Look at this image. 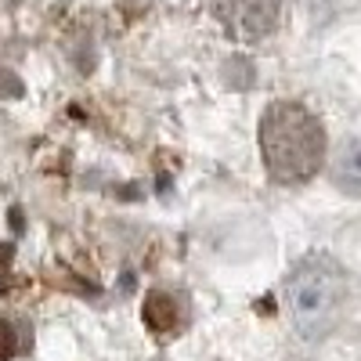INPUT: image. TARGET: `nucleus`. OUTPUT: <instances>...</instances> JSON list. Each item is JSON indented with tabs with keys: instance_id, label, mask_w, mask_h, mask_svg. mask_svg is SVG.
Returning a JSON list of instances; mask_svg holds the SVG:
<instances>
[{
	"instance_id": "1",
	"label": "nucleus",
	"mask_w": 361,
	"mask_h": 361,
	"mask_svg": "<svg viewBox=\"0 0 361 361\" xmlns=\"http://www.w3.org/2000/svg\"><path fill=\"white\" fill-rule=\"evenodd\" d=\"M267 177L279 185H304L325 163V127L296 102H271L257 127Z\"/></svg>"
},
{
	"instance_id": "3",
	"label": "nucleus",
	"mask_w": 361,
	"mask_h": 361,
	"mask_svg": "<svg viewBox=\"0 0 361 361\" xmlns=\"http://www.w3.org/2000/svg\"><path fill=\"white\" fill-rule=\"evenodd\" d=\"M217 18L238 44H260L279 29L282 0H217Z\"/></svg>"
},
{
	"instance_id": "2",
	"label": "nucleus",
	"mask_w": 361,
	"mask_h": 361,
	"mask_svg": "<svg viewBox=\"0 0 361 361\" xmlns=\"http://www.w3.org/2000/svg\"><path fill=\"white\" fill-rule=\"evenodd\" d=\"M282 300L296 333L304 340H322L325 333H333L347 304V275L329 257H307L286 279Z\"/></svg>"
},
{
	"instance_id": "4",
	"label": "nucleus",
	"mask_w": 361,
	"mask_h": 361,
	"mask_svg": "<svg viewBox=\"0 0 361 361\" xmlns=\"http://www.w3.org/2000/svg\"><path fill=\"white\" fill-rule=\"evenodd\" d=\"M141 318H145V325L152 329V333H173L177 322H180L177 300H173L170 293H163V289L148 293L145 304H141Z\"/></svg>"
},
{
	"instance_id": "6",
	"label": "nucleus",
	"mask_w": 361,
	"mask_h": 361,
	"mask_svg": "<svg viewBox=\"0 0 361 361\" xmlns=\"http://www.w3.org/2000/svg\"><path fill=\"white\" fill-rule=\"evenodd\" d=\"M18 350V333L11 322H0V357H11Z\"/></svg>"
},
{
	"instance_id": "5",
	"label": "nucleus",
	"mask_w": 361,
	"mask_h": 361,
	"mask_svg": "<svg viewBox=\"0 0 361 361\" xmlns=\"http://www.w3.org/2000/svg\"><path fill=\"white\" fill-rule=\"evenodd\" d=\"M333 180L347 195H361V137L347 141L333 159Z\"/></svg>"
}]
</instances>
